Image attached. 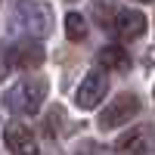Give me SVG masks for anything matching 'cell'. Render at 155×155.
<instances>
[{
  "instance_id": "5b68a950",
  "label": "cell",
  "mask_w": 155,
  "mask_h": 155,
  "mask_svg": "<svg viewBox=\"0 0 155 155\" xmlns=\"http://www.w3.org/2000/svg\"><path fill=\"white\" fill-rule=\"evenodd\" d=\"M3 143H6V149H9L12 155H37V140H34V134H31L25 124H19V121H9V124L3 127Z\"/></svg>"
},
{
  "instance_id": "7a4b0ae2",
  "label": "cell",
  "mask_w": 155,
  "mask_h": 155,
  "mask_svg": "<svg viewBox=\"0 0 155 155\" xmlns=\"http://www.w3.org/2000/svg\"><path fill=\"white\" fill-rule=\"evenodd\" d=\"M47 96V78H22L3 93V106L12 115H34Z\"/></svg>"
},
{
  "instance_id": "9c48e42d",
  "label": "cell",
  "mask_w": 155,
  "mask_h": 155,
  "mask_svg": "<svg viewBox=\"0 0 155 155\" xmlns=\"http://www.w3.org/2000/svg\"><path fill=\"white\" fill-rule=\"evenodd\" d=\"M96 59H99V65H102V68H112V71H127V68H130V56H127L118 44L102 47Z\"/></svg>"
},
{
  "instance_id": "7c38bea8",
  "label": "cell",
  "mask_w": 155,
  "mask_h": 155,
  "mask_svg": "<svg viewBox=\"0 0 155 155\" xmlns=\"http://www.w3.org/2000/svg\"><path fill=\"white\" fill-rule=\"evenodd\" d=\"M140 3H149V0H140Z\"/></svg>"
},
{
  "instance_id": "3957f363",
  "label": "cell",
  "mask_w": 155,
  "mask_h": 155,
  "mask_svg": "<svg viewBox=\"0 0 155 155\" xmlns=\"http://www.w3.org/2000/svg\"><path fill=\"white\" fill-rule=\"evenodd\" d=\"M137 112H140V99H137V93H118L106 109H102V115H99V127H102V130H115V127L127 124L130 118H137Z\"/></svg>"
},
{
  "instance_id": "277c9868",
  "label": "cell",
  "mask_w": 155,
  "mask_h": 155,
  "mask_svg": "<svg viewBox=\"0 0 155 155\" xmlns=\"http://www.w3.org/2000/svg\"><path fill=\"white\" fill-rule=\"evenodd\" d=\"M106 93H109V81H106V74H102V71H90L84 81H81V87H78L74 102H78L81 109H96Z\"/></svg>"
},
{
  "instance_id": "52a82bcc",
  "label": "cell",
  "mask_w": 155,
  "mask_h": 155,
  "mask_svg": "<svg viewBox=\"0 0 155 155\" xmlns=\"http://www.w3.org/2000/svg\"><path fill=\"white\" fill-rule=\"evenodd\" d=\"M112 28L121 41H134V37H143L146 34V16L137 9H121L118 16L112 19Z\"/></svg>"
},
{
  "instance_id": "6da1fadb",
  "label": "cell",
  "mask_w": 155,
  "mask_h": 155,
  "mask_svg": "<svg viewBox=\"0 0 155 155\" xmlns=\"http://www.w3.org/2000/svg\"><path fill=\"white\" fill-rule=\"evenodd\" d=\"M9 28L25 31L28 41H37V37H47L53 31V12H50L47 3H37V0H22L16 3V12L9 19Z\"/></svg>"
},
{
  "instance_id": "8fae6325",
  "label": "cell",
  "mask_w": 155,
  "mask_h": 155,
  "mask_svg": "<svg viewBox=\"0 0 155 155\" xmlns=\"http://www.w3.org/2000/svg\"><path fill=\"white\" fill-rule=\"evenodd\" d=\"M93 16L102 28H112V16H118V9H115V0H96L93 3Z\"/></svg>"
},
{
  "instance_id": "8992f818",
  "label": "cell",
  "mask_w": 155,
  "mask_h": 155,
  "mask_svg": "<svg viewBox=\"0 0 155 155\" xmlns=\"http://www.w3.org/2000/svg\"><path fill=\"white\" fill-rule=\"evenodd\" d=\"M44 65V47L37 41H19L9 47V68H41Z\"/></svg>"
},
{
  "instance_id": "30bf717a",
  "label": "cell",
  "mask_w": 155,
  "mask_h": 155,
  "mask_svg": "<svg viewBox=\"0 0 155 155\" xmlns=\"http://www.w3.org/2000/svg\"><path fill=\"white\" fill-rule=\"evenodd\" d=\"M65 34H68V41H84L87 37V19L81 12H68L65 16Z\"/></svg>"
},
{
  "instance_id": "ba28073f",
  "label": "cell",
  "mask_w": 155,
  "mask_h": 155,
  "mask_svg": "<svg viewBox=\"0 0 155 155\" xmlns=\"http://www.w3.org/2000/svg\"><path fill=\"white\" fill-rule=\"evenodd\" d=\"M149 146H152V130L149 127H134V130L121 134V140H118L121 155H146Z\"/></svg>"
}]
</instances>
